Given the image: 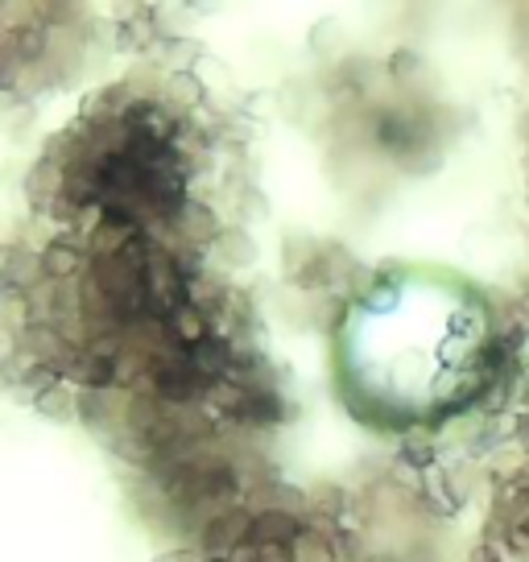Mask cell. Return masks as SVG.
Segmentation results:
<instances>
[{
  "label": "cell",
  "instance_id": "cell-1",
  "mask_svg": "<svg viewBox=\"0 0 529 562\" xmlns=\"http://www.w3.org/2000/svg\"><path fill=\"white\" fill-rule=\"evenodd\" d=\"M336 360L360 418L426 426L476 402L493 369V318L472 285L447 273H393L352 302Z\"/></svg>",
  "mask_w": 529,
  "mask_h": 562
}]
</instances>
